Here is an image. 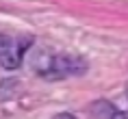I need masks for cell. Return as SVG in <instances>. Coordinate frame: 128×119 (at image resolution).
Instances as JSON below:
<instances>
[{"mask_svg": "<svg viewBox=\"0 0 128 119\" xmlns=\"http://www.w3.org/2000/svg\"><path fill=\"white\" fill-rule=\"evenodd\" d=\"M85 72H87V61L82 56L63 52L54 56V67L48 80H63V78H70V76H82Z\"/></svg>", "mask_w": 128, "mask_h": 119, "instance_id": "1", "label": "cell"}, {"mask_svg": "<svg viewBox=\"0 0 128 119\" xmlns=\"http://www.w3.org/2000/svg\"><path fill=\"white\" fill-rule=\"evenodd\" d=\"M54 56L56 54H52L50 50H46V48H33L30 52H28V67L33 69L37 76H41V78H50V74H52V67H54Z\"/></svg>", "mask_w": 128, "mask_h": 119, "instance_id": "2", "label": "cell"}, {"mask_svg": "<svg viewBox=\"0 0 128 119\" xmlns=\"http://www.w3.org/2000/svg\"><path fill=\"white\" fill-rule=\"evenodd\" d=\"M115 108L113 104H108L106 100H100V102H94L91 104V115L94 117H98V119H111L115 115Z\"/></svg>", "mask_w": 128, "mask_h": 119, "instance_id": "3", "label": "cell"}, {"mask_svg": "<svg viewBox=\"0 0 128 119\" xmlns=\"http://www.w3.org/2000/svg\"><path fill=\"white\" fill-rule=\"evenodd\" d=\"M15 43H18V39H13V37H9V35H2V33H0V54L7 52V50H11Z\"/></svg>", "mask_w": 128, "mask_h": 119, "instance_id": "4", "label": "cell"}, {"mask_svg": "<svg viewBox=\"0 0 128 119\" xmlns=\"http://www.w3.org/2000/svg\"><path fill=\"white\" fill-rule=\"evenodd\" d=\"M50 119H76L72 113H56V115H52Z\"/></svg>", "mask_w": 128, "mask_h": 119, "instance_id": "5", "label": "cell"}, {"mask_svg": "<svg viewBox=\"0 0 128 119\" xmlns=\"http://www.w3.org/2000/svg\"><path fill=\"white\" fill-rule=\"evenodd\" d=\"M111 119H128V115H126V113H122V111H115V115Z\"/></svg>", "mask_w": 128, "mask_h": 119, "instance_id": "6", "label": "cell"}, {"mask_svg": "<svg viewBox=\"0 0 128 119\" xmlns=\"http://www.w3.org/2000/svg\"><path fill=\"white\" fill-rule=\"evenodd\" d=\"M126 98H128V87H126Z\"/></svg>", "mask_w": 128, "mask_h": 119, "instance_id": "7", "label": "cell"}]
</instances>
